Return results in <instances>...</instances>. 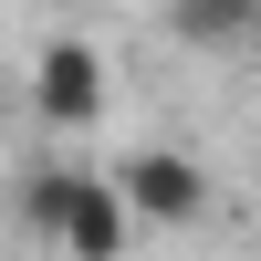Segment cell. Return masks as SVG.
I'll use <instances>...</instances> for the list:
<instances>
[{
	"label": "cell",
	"mask_w": 261,
	"mask_h": 261,
	"mask_svg": "<svg viewBox=\"0 0 261 261\" xmlns=\"http://www.w3.org/2000/svg\"><path fill=\"white\" fill-rule=\"evenodd\" d=\"M21 115H32V125H53V136H94V125L115 115V73H105V53H94L84 32L42 42V53H32V73H21Z\"/></svg>",
	"instance_id": "6da1fadb"
},
{
	"label": "cell",
	"mask_w": 261,
	"mask_h": 261,
	"mask_svg": "<svg viewBox=\"0 0 261 261\" xmlns=\"http://www.w3.org/2000/svg\"><path fill=\"white\" fill-rule=\"evenodd\" d=\"M105 188L125 199L136 230H199V220H209V167L188 157V146H125Z\"/></svg>",
	"instance_id": "7a4b0ae2"
},
{
	"label": "cell",
	"mask_w": 261,
	"mask_h": 261,
	"mask_svg": "<svg viewBox=\"0 0 261 261\" xmlns=\"http://www.w3.org/2000/svg\"><path fill=\"white\" fill-rule=\"evenodd\" d=\"M63 261H125L136 241V220H125V199L105 188V167H63V199H53V230H42Z\"/></svg>",
	"instance_id": "3957f363"
},
{
	"label": "cell",
	"mask_w": 261,
	"mask_h": 261,
	"mask_svg": "<svg viewBox=\"0 0 261 261\" xmlns=\"http://www.w3.org/2000/svg\"><path fill=\"white\" fill-rule=\"evenodd\" d=\"M167 32L199 53H241V42H261V0H167Z\"/></svg>",
	"instance_id": "277c9868"
},
{
	"label": "cell",
	"mask_w": 261,
	"mask_h": 261,
	"mask_svg": "<svg viewBox=\"0 0 261 261\" xmlns=\"http://www.w3.org/2000/svg\"><path fill=\"white\" fill-rule=\"evenodd\" d=\"M11 125H21V84L0 73V136H11Z\"/></svg>",
	"instance_id": "5b68a950"
},
{
	"label": "cell",
	"mask_w": 261,
	"mask_h": 261,
	"mask_svg": "<svg viewBox=\"0 0 261 261\" xmlns=\"http://www.w3.org/2000/svg\"><path fill=\"white\" fill-rule=\"evenodd\" d=\"M146 11H167V0H146Z\"/></svg>",
	"instance_id": "8992f818"
}]
</instances>
